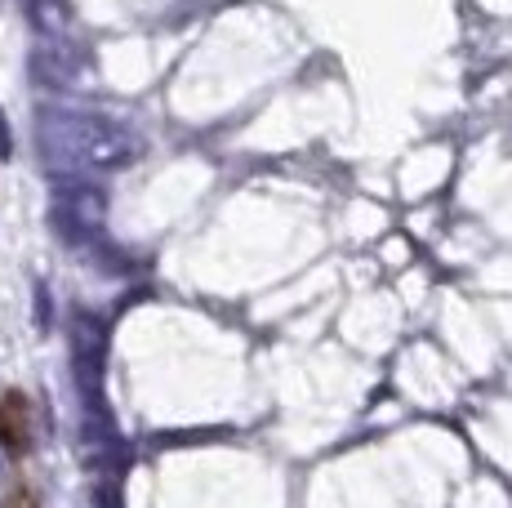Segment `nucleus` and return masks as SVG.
Instances as JSON below:
<instances>
[{
    "instance_id": "f03ea898",
    "label": "nucleus",
    "mask_w": 512,
    "mask_h": 508,
    "mask_svg": "<svg viewBox=\"0 0 512 508\" xmlns=\"http://www.w3.org/2000/svg\"><path fill=\"white\" fill-rule=\"evenodd\" d=\"M0 508H41V500H36V491L27 482H14L9 486V495H5V504Z\"/></svg>"
},
{
    "instance_id": "f257e3e1",
    "label": "nucleus",
    "mask_w": 512,
    "mask_h": 508,
    "mask_svg": "<svg viewBox=\"0 0 512 508\" xmlns=\"http://www.w3.org/2000/svg\"><path fill=\"white\" fill-rule=\"evenodd\" d=\"M0 446L14 459L32 455V446H36V406L23 388H9L0 397Z\"/></svg>"
}]
</instances>
